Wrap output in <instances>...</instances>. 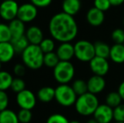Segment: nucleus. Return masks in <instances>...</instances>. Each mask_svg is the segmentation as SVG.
<instances>
[{
    "label": "nucleus",
    "mask_w": 124,
    "mask_h": 123,
    "mask_svg": "<svg viewBox=\"0 0 124 123\" xmlns=\"http://www.w3.org/2000/svg\"><path fill=\"white\" fill-rule=\"evenodd\" d=\"M0 123H20L18 115L9 109L0 112Z\"/></svg>",
    "instance_id": "412c9836"
},
{
    "label": "nucleus",
    "mask_w": 124,
    "mask_h": 123,
    "mask_svg": "<svg viewBox=\"0 0 124 123\" xmlns=\"http://www.w3.org/2000/svg\"><path fill=\"white\" fill-rule=\"evenodd\" d=\"M88 85V92L94 94L102 92L106 88V80L104 77L99 75H93L87 81Z\"/></svg>",
    "instance_id": "f8f14e48"
},
{
    "label": "nucleus",
    "mask_w": 124,
    "mask_h": 123,
    "mask_svg": "<svg viewBox=\"0 0 124 123\" xmlns=\"http://www.w3.org/2000/svg\"><path fill=\"white\" fill-rule=\"evenodd\" d=\"M38 14L37 8L31 3H26L20 5L17 19L24 23H30L36 18Z\"/></svg>",
    "instance_id": "1a4fd4ad"
},
{
    "label": "nucleus",
    "mask_w": 124,
    "mask_h": 123,
    "mask_svg": "<svg viewBox=\"0 0 124 123\" xmlns=\"http://www.w3.org/2000/svg\"><path fill=\"white\" fill-rule=\"evenodd\" d=\"M25 36L29 43L31 45H40V43L44 39L42 30L36 25L29 27L25 31Z\"/></svg>",
    "instance_id": "dca6fc26"
},
{
    "label": "nucleus",
    "mask_w": 124,
    "mask_h": 123,
    "mask_svg": "<svg viewBox=\"0 0 124 123\" xmlns=\"http://www.w3.org/2000/svg\"><path fill=\"white\" fill-rule=\"evenodd\" d=\"M62 12L71 16H74L81 8L80 0H63L62 3Z\"/></svg>",
    "instance_id": "a211bd4d"
},
{
    "label": "nucleus",
    "mask_w": 124,
    "mask_h": 123,
    "mask_svg": "<svg viewBox=\"0 0 124 123\" xmlns=\"http://www.w3.org/2000/svg\"><path fill=\"white\" fill-rule=\"evenodd\" d=\"M60 62V59L57 57V53L52 51L49 53H46L44 55V65L50 68H54Z\"/></svg>",
    "instance_id": "bb28decb"
},
{
    "label": "nucleus",
    "mask_w": 124,
    "mask_h": 123,
    "mask_svg": "<svg viewBox=\"0 0 124 123\" xmlns=\"http://www.w3.org/2000/svg\"><path fill=\"white\" fill-rule=\"evenodd\" d=\"M86 20L92 26H100L102 25L105 20L104 12L93 7L87 12Z\"/></svg>",
    "instance_id": "4468645a"
},
{
    "label": "nucleus",
    "mask_w": 124,
    "mask_h": 123,
    "mask_svg": "<svg viewBox=\"0 0 124 123\" xmlns=\"http://www.w3.org/2000/svg\"><path fill=\"white\" fill-rule=\"evenodd\" d=\"M12 35L8 25L0 23V43L11 41Z\"/></svg>",
    "instance_id": "cd10ccee"
},
{
    "label": "nucleus",
    "mask_w": 124,
    "mask_h": 123,
    "mask_svg": "<svg viewBox=\"0 0 124 123\" xmlns=\"http://www.w3.org/2000/svg\"><path fill=\"white\" fill-rule=\"evenodd\" d=\"M113 117L116 122H124V104H120L113 108Z\"/></svg>",
    "instance_id": "2f4dec72"
},
{
    "label": "nucleus",
    "mask_w": 124,
    "mask_h": 123,
    "mask_svg": "<svg viewBox=\"0 0 124 123\" xmlns=\"http://www.w3.org/2000/svg\"><path fill=\"white\" fill-rule=\"evenodd\" d=\"M110 2L113 6H119L124 3V0H110Z\"/></svg>",
    "instance_id": "ea45409f"
},
{
    "label": "nucleus",
    "mask_w": 124,
    "mask_h": 123,
    "mask_svg": "<svg viewBox=\"0 0 124 123\" xmlns=\"http://www.w3.org/2000/svg\"><path fill=\"white\" fill-rule=\"evenodd\" d=\"M69 123H80L78 121H72V122H70Z\"/></svg>",
    "instance_id": "79ce46f5"
},
{
    "label": "nucleus",
    "mask_w": 124,
    "mask_h": 123,
    "mask_svg": "<svg viewBox=\"0 0 124 123\" xmlns=\"http://www.w3.org/2000/svg\"><path fill=\"white\" fill-rule=\"evenodd\" d=\"M39 46L43 52L46 54V53H49L54 51V49H55V41H54V39L44 38L42 41L40 43Z\"/></svg>",
    "instance_id": "c85d7f7f"
},
{
    "label": "nucleus",
    "mask_w": 124,
    "mask_h": 123,
    "mask_svg": "<svg viewBox=\"0 0 124 123\" xmlns=\"http://www.w3.org/2000/svg\"><path fill=\"white\" fill-rule=\"evenodd\" d=\"M72 88L78 96L82 95L88 92V85L87 82L83 79H76L72 84Z\"/></svg>",
    "instance_id": "393cba45"
},
{
    "label": "nucleus",
    "mask_w": 124,
    "mask_h": 123,
    "mask_svg": "<svg viewBox=\"0 0 124 123\" xmlns=\"http://www.w3.org/2000/svg\"><path fill=\"white\" fill-rule=\"evenodd\" d=\"M44 55L39 45L30 44L21 53L22 62L27 68L37 70L44 65Z\"/></svg>",
    "instance_id": "f03ea898"
},
{
    "label": "nucleus",
    "mask_w": 124,
    "mask_h": 123,
    "mask_svg": "<svg viewBox=\"0 0 124 123\" xmlns=\"http://www.w3.org/2000/svg\"><path fill=\"white\" fill-rule=\"evenodd\" d=\"M1 67H2V62H0V71H1Z\"/></svg>",
    "instance_id": "37998d69"
},
{
    "label": "nucleus",
    "mask_w": 124,
    "mask_h": 123,
    "mask_svg": "<svg viewBox=\"0 0 124 123\" xmlns=\"http://www.w3.org/2000/svg\"><path fill=\"white\" fill-rule=\"evenodd\" d=\"M8 101H9V99H8V94L5 91L0 90V112L8 109Z\"/></svg>",
    "instance_id": "c9c22d12"
},
{
    "label": "nucleus",
    "mask_w": 124,
    "mask_h": 123,
    "mask_svg": "<svg viewBox=\"0 0 124 123\" xmlns=\"http://www.w3.org/2000/svg\"><path fill=\"white\" fill-rule=\"evenodd\" d=\"M99 105V100L96 94L87 92L78 96L74 106L76 111L79 115L84 116H89L95 113Z\"/></svg>",
    "instance_id": "7ed1b4c3"
},
{
    "label": "nucleus",
    "mask_w": 124,
    "mask_h": 123,
    "mask_svg": "<svg viewBox=\"0 0 124 123\" xmlns=\"http://www.w3.org/2000/svg\"><path fill=\"white\" fill-rule=\"evenodd\" d=\"M20 123H29L32 119V113L31 110H26V109H20L17 113Z\"/></svg>",
    "instance_id": "7c9ffc66"
},
{
    "label": "nucleus",
    "mask_w": 124,
    "mask_h": 123,
    "mask_svg": "<svg viewBox=\"0 0 124 123\" xmlns=\"http://www.w3.org/2000/svg\"><path fill=\"white\" fill-rule=\"evenodd\" d=\"M3 1H8V0H3Z\"/></svg>",
    "instance_id": "49530a36"
},
{
    "label": "nucleus",
    "mask_w": 124,
    "mask_h": 123,
    "mask_svg": "<svg viewBox=\"0 0 124 123\" xmlns=\"http://www.w3.org/2000/svg\"><path fill=\"white\" fill-rule=\"evenodd\" d=\"M86 123H98V122H97V121L95 120V118H92V119H90V120L87 121Z\"/></svg>",
    "instance_id": "a19ab883"
},
{
    "label": "nucleus",
    "mask_w": 124,
    "mask_h": 123,
    "mask_svg": "<svg viewBox=\"0 0 124 123\" xmlns=\"http://www.w3.org/2000/svg\"><path fill=\"white\" fill-rule=\"evenodd\" d=\"M111 39L115 44H124V30L116 29L111 33Z\"/></svg>",
    "instance_id": "473e14b6"
},
{
    "label": "nucleus",
    "mask_w": 124,
    "mask_h": 123,
    "mask_svg": "<svg viewBox=\"0 0 124 123\" xmlns=\"http://www.w3.org/2000/svg\"><path fill=\"white\" fill-rule=\"evenodd\" d=\"M20 5L15 0L3 1L0 3V16L3 20L12 21L17 18Z\"/></svg>",
    "instance_id": "0eeeda50"
},
{
    "label": "nucleus",
    "mask_w": 124,
    "mask_h": 123,
    "mask_svg": "<svg viewBox=\"0 0 124 123\" xmlns=\"http://www.w3.org/2000/svg\"><path fill=\"white\" fill-rule=\"evenodd\" d=\"M114 123H124V122H114Z\"/></svg>",
    "instance_id": "c03bdc74"
},
{
    "label": "nucleus",
    "mask_w": 124,
    "mask_h": 123,
    "mask_svg": "<svg viewBox=\"0 0 124 123\" xmlns=\"http://www.w3.org/2000/svg\"><path fill=\"white\" fill-rule=\"evenodd\" d=\"M36 8H46L52 3V0H30Z\"/></svg>",
    "instance_id": "4c0bfd02"
},
{
    "label": "nucleus",
    "mask_w": 124,
    "mask_h": 123,
    "mask_svg": "<svg viewBox=\"0 0 124 123\" xmlns=\"http://www.w3.org/2000/svg\"><path fill=\"white\" fill-rule=\"evenodd\" d=\"M25 71H26V67L25 64L17 63L16 65L14 67V73L19 78L23 77L25 74Z\"/></svg>",
    "instance_id": "e433bc0d"
},
{
    "label": "nucleus",
    "mask_w": 124,
    "mask_h": 123,
    "mask_svg": "<svg viewBox=\"0 0 124 123\" xmlns=\"http://www.w3.org/2000/svg\"><path fill=\"white\" fill-rule=\"evenodd\" d=\"M123 26H124V18H123Z\"/></svg>",
    "instance_id": "a18cd8bd"
},
{
    "label": "nucleus",
    "mask_w": 124,
    "mask_h": 123,
    "mask_svg": "<svg viewBox=\"0 0 124 123\" xmlns=\"http://www.w3.org/2000/svg\"><path fill=\"white\" fill-rule=\"evenodd\" d=\"M74 73V67L69 61H60L53 68V77L59 84H66L71 82Z\"/></svg>",
    "instance_id": "20e7f679"
},
{
    "label": "nucleus",
    "mask_w": 124,
    "mask_h": 123,
    "mask_svg": "<svg viewBox=\"0 0 124 123\" xmlns=\"http://www.w3.org/2000/svg\"><path fill=\"white\" fill-rule=\"evenodd\" d=\"M69 120L66 116L62 114H52L47 118L46 123H69Z\"/></svg>",
    "instance_id": "72a5a7b5"
},
{
    "label": "nucleus",
    "mask_w": 124,
    "mask_h": 123,
    "mask_svg": "<svg viewBox=\"0 0 124 123\" xmlns=\"http://www.w3.org/2000/svg\"><path fill=\"white\" fill-rule=\"evenodd\" d=\"M111 6L110 0H94V7L101 11H107Z\"/></svg>",
    "instance_id": "f704fd0d"
},
{
    "label": "nucleus",
    "mask_w": 124,
    "mask_h": 123,
    "mask_svg": "<svg viewBox=\"0 0 124 123\" xmlns=\"http://www.w3.org/2000/svg\"><path fill=\"white\" fill-rule=\"evenodd\" d=\"M16 103L20 109L32 110L36 104V96L32 91L25 89L17 94Z\"/></svg>",
    "instance_id": "6e6552de"
},
{
    "label": "nucleus",
    "mask_w": 124,
    "mask_h": 123,
    "mask_svg": "<svg viewBox=\"0 0 124 123\" xmlns=\"http://www.w3.org/2000/svg\"><path fill=\"white\" fill-rule=\"evenodd\" d=\"M11 42L13 44L14 48H15L16 53H22L25 50V48H27V46L30 45L25 36H22L20 38H18V39L12 40Z\"/></svg>",
    "instance_id": "b1692460"
},
{
    "label": "nucleus",
    "mask_w": 124,
    "mask_h": 123,
    "mask_svg": "<svg viewBox=\"0 0 124 123\" xmlns=\"http://www.w3.org/2000/svg\"><path fill=\"white\" fill-rule=\"evenodd\" d=\"M36 96L40 101L43 103H49L55 99V89L50 86L42 87L38 90Z\"/></svg>",
    "instance_id": "aec40b11"
},
{
    "label": "nucleus",
    "mask_w": 124,
    "mask_h": 123,
    "mask_svg": "<svg viewBox=\"0 0 124 123\" xmlns=\"http://www.w3.org/2000/svg\"><path fill=\"white\" fill-rule=\"evenodd\" d=\"M8 26L12 35V40H15L25 36V23L19 19H15L9 22ZM11 40V41H12Z\"/></svg>",
    "instance_id": "f3484780"
},
{
    "label": "nucleus",
    "mask_w": 124,
    "mask_h": 123,
    "mask_svg": "<svg viewBox=\"0 0 124 123\" xmlns=\"http://www.w3.org/2000/svg\"><path fill=\"white\" fill-rule=\"evenodd\" d=\"M94 45H95V56L101 57V58H109L111 47L106 43L103 42V41H97Z\"/></svg>",
    "instance_id": "5701e85b"
},
{
    "label": "nucleus",
    "mask_w": 124,
    "mask_h": 123,
    "mask_svg": "<svg viewBox=\"0 0 124 123\" xmlns=\"http://www.w3.org/2000/svg\"><path fill=\"white\" fill-rule=\"evenodd\" d=\"M10 89H11L14 92L17 93V94L23 91L24 89H25V81H24V79L19 77L14 79Z\"/></svg>",
    "instance_id": "c756f323"
},
{
    "label": "nucleus",
    "mask_w": 124,
    "mask_h": 123,
    "mask_svg": "<svg viewBox=\"0 0 124 123\" xmlns=\"http://www.w3.org/2000/svg\"><path fill=\"white\" fill-rule=\"evenodd\" d=\"M117 92L120 94L121 98L123 99V100H124V80L121 83V84H120L119 87H118Z\"/></svg>",
    "instance_id": "58836bf2"
},
{
    "label": "nucleus",
    "mask_w": 124,
    "mask_h": 123,
    "mask_svg": "<svg viewBox=\"0 0 124 123\" xmlns=\"http://www.w3.org/2000/svg\"><path fill=\"white\" fill-rule=\"evenodd\" d=\"M56 53L60 61H70L74 57V46L70 42H62L57 48Z\"/></svg>",
    "instance_id": "ddd939ff"
},
{
    "label": "nucleus",
    "mask_w": 124,
    "mask_h": 123,
    "mask_svg": "<svg viewBox=\"0 0 124 123\" xmlns=\"http://www.w3.org/2000/svg\"><path fill=\"white\" fill-rule=\"evenodd\" d=\"M123 99L121 98L118 92H111L106 95V104L111 106V108H115L120 104H122Z\"/></svg>",
    "instance_id": "a878e982"
},
{
    "label": "nucleus",
    "mask_w": 124,
    "mask_h": 123,
    "mask_svg": "<svg viewBox=\"0 0 124 123\" xmlns=\"http://www.w3.org/2000/svg\"><path fill=\"white\" fill-rule=\"evenodd\" d=\"M93 116L98 123H111V121L114 120L113 108L106 104L99 105Z\"/></svg>",
    "instance_id": "9b49d317"
},
{
    "label": "nucleus",
    "mask_w": 124,
    "mask_h": 123,
    "mask_svg": "<svg viewBox=\"0 0 124 123\" xmlns=\"http://www.w3.org/2000/svg\"><path fill=\"white\" fill-rule=\"evenodd\" d=\"M110 58L116 64L124 63V44H114L111 47Z\"/></svg>",
    "instance_id": "6ab92c4d"
},
{
    "label": "nucleus",
    "mask_w": 124,
    "mask_h": 123,
    "mask_svg": "<svg viewBox=\"0 0 124 123\" xmlns=\"http://www.w3.org/2000/svg\"><path fill=\"white\" fill-rule=\"evenodd\" d=\"M48 29L52 37L61 43L70 42L78 35V25L74 16L64 12L56 14L51 18Z\"/></svg>",
    "instance_id": "f257e3e1"
},
{
    "label": "nucleus",
    "mask_w": 124,
    "mask_h": 123,
    "mask_svg": "<svg viewBox=\"0 0 124 123\" xmlns=\"http://www.w3.org/2000/svg\"><path fill=\"white\" fill-rule=\"evenodd\" d=\"M74 46V57L80 62H90L95 57V45L86 40L77 41Z\"/></svg>",
    "instance_id": "423d86ee"
},
{
    "label": "nucleus",
    "mask_w": 124,
    "mask_h": 123,
    "mask_svg": "<svg viewBox=\"0 0 124 123\" xmlns=\"http://www.w3.org/2000/svg\"><path fill=\"white\" fill-rule=\"evenodd\" d=\"M90 67L95 75L104 77L109 72L110 64L107 61V58L95 56L90 62Z\"/></svg>",
    "instance_id": "9d476101"
},
{
    "label": "nucleus",
    "mask_w": 124,
    "mask_h": 123,
    "mask_svg": "<svg viewBox=\"0 0 124 123\" xmlns=\"http://www.w3.org/2000/svg\"><path fill=\"white\" fill-rule=\"evenodd\" d=\"M14 78L7 71H0V90L6 91L11 88Z\"/></svg>",
    "instance_id": "4be33fe9"
},
{
    "label": "nucleus",
    "mask_w": 124,
    "mask_h": 123,
    "mask_svg": "<svg viewBox=\"0 0 124 123\" xmlns=\"http://www.w3.org/2000/svg\"><path fill=\"white\" fill-rule=\"evenodd\" d=\"M78 95L74 92L72 86L66 84H59L55 89V100L59 105L69 107L74 105Z\"/></svg>",
    "instance_id": "39448f33"
},
{
    "label": "nucleus",
    "mask_w": 124,
    "mask_h": 123,
    "mask_svg": "<svg viewBox=\"0 0 124 123\" xmlns=\"http://www.w3.org/2000/svg\"><path fill=\"white\" fill-rule=\"evenodd\" d=\"M15 50L11 41L0 43V62L2 63L9 62L15 55Z\"/></svg>",
    "instance_id": "2eb2a0df"
}]
</instances>
